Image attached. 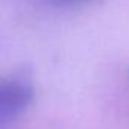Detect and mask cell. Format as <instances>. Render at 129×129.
Returning a JSON list of instances; mask_svg holds the SVG:
<instances>
[{
    "label": "cell",
    "mask_w": 129,
    "mask_h": 129,
    "mask_svg": "<svg viewBox=\"0 0 129 129\" xmlns=\"http://www.w3.org/2000/svg\"><path fill=\"white\" fill-rule=\"evenodd\" d=\"M50 3H55V5H61V6H66V5H78V3H84V2H88V0H47Z\"/></svg>",
    "instance_id": "2"
},
{
    "label": "cell",
    "mask_w": 129,
    "mask_h": 129,
    "mask_svg": "<svg viewBox=\"0 0 129 129\" xmlns=\"http://www.w3.org/2000/svg\"><path fill=\"white\" fill-rule=\"evenodd\" d=\"M32 94L30 82L20 75L0 81V121L21 114L30 103Z\"/></svg>",
    "instance_id": "1"
}]
</instances>
